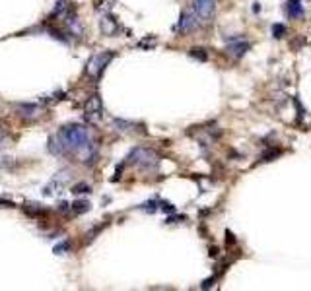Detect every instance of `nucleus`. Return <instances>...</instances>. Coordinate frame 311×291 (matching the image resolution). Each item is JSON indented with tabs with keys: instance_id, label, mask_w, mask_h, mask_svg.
Instances as JSON below:
<instances>
[{
	"instance_id": "f257e3e1",
	"label": "nucleus",
	"mask_w": 311,
	"mask_h": 291,
	"mask_svg": "<svg viewBox=\"0 0 311 291\" xmlns=\"http://www.w3.org/2000/svg\"><path fill=\"white\" fill-rule=\"evenodd\" d=\"M57 140L61 142L63 154L65 156H74L78 161L91 165L97 159V148L95 142L91 140L89 130L84 124L72 122V124H65L59 132H57Z\"/></svg>"
},
{
	"instance_id": "f03ea898",
	"label": "nucleus",
	"mask_w": 311,
	"mask_h": 291,
	"mask_svg": "<svg viewBox=\"0 0 311 291\" xmlns=\"http://www.w3.org/2000/svg\"><path fill=\"white\" fill-rule=\"evenodd\" d=\"M127 161L140 169H154L159 163V156H157V152L150 150V148H134L127 157Z\"/></svg>"
},
{
	"instance_id": "7ed1b4c3",
	"label": "nucleus",
	"mask_w": 311,
	"mask_h": 291,
	"mask_svg": "<svg viewBox=\"0 0 311 291\" xmlns=\"http://www.w3.org/2000/svg\"><path fill=\"white\" fill-rule=\"evenodd\" d=\"M113 58H115V53L113 51H101V53L93 55L88 62H86V68H84L86 76H89L91 80H97L103 74V70L109 66V62H111Z\"/></svg>"
},
{
	"instance_id": "20e7f679",
	"label": "nucleus",
	"mask_w": 311,
	"mask_h": 291,
	"mask_svg": "<svg viewBox=\"0 0 311 291\" xmlns=\"http://www.w3.org/2000/svg\"><path fill=\"white\" fill-rule=\"evenodd\" d=\"M72 180V173L70 171H61V173H57L51 182H47L43 188V194L45 196H51V198H57V196H61L65 190H67V184Z\"/></svg>"
},
{
	"instance_id": "39448f33",
	"label": "nucleus",
	"mask_w": 311,
	"mask_h": 291,
	"mask_svg": "<svg viewBox=\"0 0 311 291\" xmlns=\"http://www.w3.org/2000/svg\"><path fill=\"white\" fill-rule=\"evenodd\" d=\"M103 116V103H101V97L97 93L89 95L84 103V118L88 120L89 124H97Z\"/></svg>"
},
{
	"instance_id": "423d86ee",
	"label": "nucleus",
	"mask_w": 311,
	"mask_h": 291,
	"mask_svg": "<svg viewBox=\"0 0 311 291\" xmlns=\"http://www.w3.org/2000/svg\"><path fill=\"white\" fill-rule=\"evenodd\" d=\"M249 41L243 39V37H232L228 41V47H226V53L232 57V58H241L245 53L249 51Z\"/></svg>"
},
{
	"instance_id": "0eeeda50",
	"label": "nucleus",
	"mask_w": 311,
	"mask_h": 291,
	"mask_svg": "<svg viewBox=\"0 0 311 291\" xmlns=\"http://www.w3.org/2000/svg\"><path fill=\"white\" fill-rule=\"evenodd\" d=\"M199 16L195 12H183L181 18H179V23L175 25V31L177 33H191L199 27Z\"/></svg>"
},
{
	"instance_id": "6e6552de",
	"label": "nucleus",
	"mask_w": 311,
	"mask_h": 291,
	"mask_svg": "<svg viewBox=\"0 0 311 291\" xmlns=\"http://www.w3.org/2000/svg\"><path fill=\"white\" fill-rule=\"evenodd\" d=\"M214 8H216L214 0H195L193 4V10L200 20H210L214 16Z\"/></svg>"
},
{
	"instance_id": "1a4fd4ad",
	"label": "nucleus",
	"mask_w": 311,
	"mask_h": 291,
	"mask_svg": "<svg viewBox=\"0 0 311 291\" xmlns=\"http://www.w3.org/2000/svg\"><path fill=\"white\" fill-rule=\"evenodd\" d=\"M16 113H18V116H22L25 120H35V118L41 116L43 107L41 105H33V103H22V105L16 107Z\"/></svg>"
},
{
	"instance_id": "9d476101",
	"label": "nucleus",
	"mask_w": 311,
	"mask_h": 291,
	"mask_svg": "<svg viewBox=\"0 0 311 291\" xmlns=\"http://www.w3.org/2000/svg\"><path fill=\"white\" fill-rule=\"evenodd\" d=\"M99 27H101V33L107 35V37H113V35H117V33L121 31V23H119V20H117L113 14H105V16L101 18Z\"/></svg>"
},
{
	"instance_id": "9b49d317",
	"label": "nucleus",
	"mask_w": 311,
	"mask_h": 291,
	"mask_svg": "<svg viewBox=\"0 0 311 291\" xmlns=\"http://www.w3.org/2000/svg\"><path fill=\"white\" fill-rule=\"evenodd\" d=\"M288 14L292 18H298L304 14V6H302V0H288Z\"/></svg>"
},
{
	"instance_id": "f8f14e48",
	"label": "nucleus",
	"mask_w": 311,
	"mask_h": 291,
	"mask_svg": "<svg viewBox=\"0 0 311 291\" xmlns=\"http://www.w3.org/2000/svg\"><path fill=\"white\" fill-rule=\"evenodd\" d=\"M70 208H72V212H74L76 216H80V214H86V212H89L91 204H89L88 200H76L74 204H70Z\"/></svg>"
},
{
	"instance_id": "ddd939ff",
	"label": "nucleus",
	"mask_w": 311,
	"mask_h": 291,
	"mask_svg": "<svg viewBox=\"0 0 311 291\" xmlns=\"http://www.w3.org/2000/svg\"><path fill=\"white\" fill-rule=\"evenodd\" d=\"M113 126H115V130H121V132H134L136 128V124L134 122H127V120H119V118H115L113 120Z\"/></svg>"
},
{
	"instance_id": "4468645a",
	"label": "nucleus",
	"mask_w": 311,
	"mask_h": 291,
	"mask_svg": "<svg viewBox=\"0 0 311 291\" xmlns=\"http://www.w3.org/2000/svg\"><path fill=\"white\" fill-rule=\"evenodd\" d=\"M49 152L55 154V156H65L63 154V148H61V142L57 140V136H51L49 138Z\"/></svg>"
},
{
	"instance_id": "2eb2a0df",
	"label": "nucleus",
	"mask_w": 311,
	"mask_h": 291,
	"mask_svg": "<svg viewBox=\"0 0 311 291\" xmlns=\"http://www.w3.org/2000/svg\"><path fill=\"white\" fill-rule=\"evenodd\" d=\"M70 192H74V194H89L91 188H89V184H86V182H80V184H74L70 188Z\"/></svg>"
},
{
	"instance_id": "dca6fc26",
	"label": "nucleus",
	"mask_w": 311,
	"mask_h": 291,
	"mask_svg": "<svg viewBox=\"0 0 311 291\" xmlns=\"http://www.w3.org/2000/svg\"><path fill=\"white\" fill-rule=\"evenodd\" d=\"M189 55H191V57H195V58H199V60H206V58H208V55L204 53V49H197V47H195V49H191V51H189Z\"/></svg>"
},
{
	"instance_id": "f3484780",
	"label": "nucleus",
	"mask_w": 311,
	"mask_h": 291,
	"mask_svg": "<svg viewBox=\"0 0 311 291\" xmlns=\"http://www.w3.org/2000/svg\"><path fill=\"white\" fill-rule=\"evenodd\" d=\"M16 165V161H12L10 157H0V169H12Z\"/></svg>"
},
{
	"instance_id": "a211bd4d",
	"label": "nucleus",
	"mask_w": 311,
	"mask_h": 291,
	"mask_svg": "<svg viewBox=\"0 0 311 291\" xmlns=\"http://www.w3.org/2000/svg\"><path fill=\"white\" fill-rule=\"evenodd\" d=\"M68 250H70V243H67V241H63L61 245L55 246V252H57V254H65Z\"/></svg>"
},
{
	"instance_id": "6ab92c4d",
	"label": "nucleus",
	"mask_w": 311,
	"mask_h": 291,
	"mask_svg": "<svg viewBox=\"0 0 311 291\" xmlns=\"http://www.w3.org/2000/svg\"><path fill=\"white\" fill-rule=\"evenodd\" d=\"M272 33H274V37H282L286 33V27L280 25V23H276V25H272Z\"/></svg>"
},
{
	"instance_id": "aec40b11",
	"label": "nucleus",
	"mask_w": 311,
	"mask_h": 291,
	"mask_svg": "<svg viewBox=\"0 0 311 291\" xmlns=\"http://www.w3.org/2000/svg\"><path fill=\"white\" fill-rule=\"evenodd\" d=\"M59 210H61V212H68V210H70V204H68V202H61V204H59Z\"/></svg>"
},
{
	"instance_id": "412c9836",
	"label": "nucleus",
	"mask_w": 311,
	"mask_h": 291,
	"mask_svg": "<svg viewBox=\"0 0 311 291\" xmlns=\"http://www.w3.org/2000/svg\"><path fill=\"white\" fill-rule=\"evenodd\" d=\"M0 206H8V208H14V202L4 200V198H0Z\"/></svg>"
},
{
	"instance_id": "4be33fe9",
	"label": "nucleus",
	"mask_w": 311,
	"mask_h": 291,
	"mask_svg": "<svg viewBox=\"0 0 311 291\" xmlns=\"http://www.w3.org/2000/svg\"><path fill=\"white\" fill-rule=\"evenodd\" d=\"M2 140H4V136H2V132H0V144H2Z\"/></svg>"
}]
</instances>
